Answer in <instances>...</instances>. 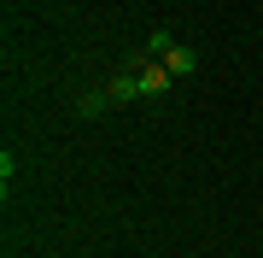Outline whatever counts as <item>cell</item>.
<instances>
[{
	"mask_svg": "<svg viewBox=\"0 0 263 258\" xmlns=\"http://www.w3.org/2000/svg\"><path fill=\"white\" fill-rule=\"evenodd\" d=\"M146 53H152V59H164V71H170V77H176V82H187L193 71H199V53H193V47H181V41L170 36V29H152Z\"/></svg>",
	"mask_w": 263,
	"mask_h": 258,
	"instance_id": "6da1fadb",
	"label": "cell"
},
{
	"mask_svg": "<svg viewBox=\"0 0 263 258\" xmlns=\"http://www.w3.org/2000/svg\"><path fill=\"white\" fill-rule=\"evenodd\" d=\"M135 82H141V94L146 100H164L170 94V88H176V77H170V71H164V59H152V53H135Z\"/></svg>",
	"mask_w": 263,
	"mask_h": 258,
	"instance_id": "7a4b0ae2",
	"label": "cell"
},
{
	"mask_svg": "<svg viewBox=\"0 0 263 258\" xmlns=\"http://www.w3.org/2000/svg\"><path fill=\"white\" fill-rule=\"evenodd\" d=\"M222 258H234V252H222Z\"/></svg>",
	"mask_w": 263,
	"mask_h": 258,
	"instance_id": "3957f363",
	"label": "cell"
}]
</instances>
